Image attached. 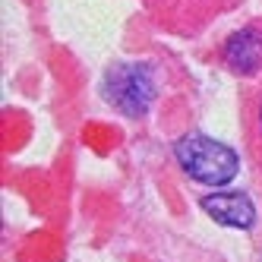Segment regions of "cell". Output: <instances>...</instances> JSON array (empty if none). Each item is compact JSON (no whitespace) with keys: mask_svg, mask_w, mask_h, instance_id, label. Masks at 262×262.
<instances>
[{"mask_svg":"<svg viewBox=\"0 0 262 262\" xmlns=\"http://www.w3.org/2000/svg\"><path fill=\"white\" fill-rule=\"evenodd\" d=\"M174 155L193 180L209 183V186H221V183L234 180L237 167H240V158L234 148L218 139H209V136H183L174 145Z\"/></svg>","mask_w":262,"mask_h":262,"instance_id":"1","label":"cell"},{"mask_svg":"<svg viewBox=\"0 0 262 262\" xmlns=\"http://www.w3.org/2000/svg\"><path fill=\"white\" fill-rule=\"evenodd\" d=\"M224 60L237 73H256L262 67V35L256 29H243L231 35L224 45Z\"/></svg>","mask_w":262,"mask_h":262,"instance_id":"4","label":"cell"},{"mask_svg":"<svg viewBox=\"0 0 262 262\" xmlns=\"http://www.w3.org/2000/svg\"><path fill=\"white\" fill-rule=\"evenodd\" d=\"M202 212L228 228H250L256 221V205L247 193H212L202 196Z\"/></svg>","mask_w":262,"mask_h":262,"instance_id":"3","label":"cell"},{"mask_svg":"<svg viewBox=\"0 0 262 262\" xmlns=\"http://www.w3.org/2000/svg\"><path fill=\"white\" fill-rule=\"evenodd\" d=\"M104 95L117 111H123V114H129V117H139L148 107V101H152V95H155V82H152V76H148L145 67L120 63V67H114L107 73Z\"/></svg>","mask_w":262,"mask_h":262,"instance_id":"2","label":"cell"}]
</instances>
